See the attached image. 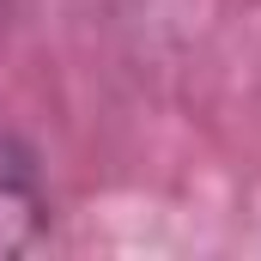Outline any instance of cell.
I'll use <instances>...</instances> for the list:
<instances>
[{
    "label": "cell",
    "mask_w": 261,
    "mask_h": 261,
    "mask_svg": "<svg viewBox=\"0 0 261 261\" xmlns=\"http://www.w3.org/2000/svg\"><path fill=\"white\" fill-rule=\"evenodd\" d=\"M49 231V189H43V164L24 140L0 134V261L37 249Z\"/></svg>",
    "instance_id": "1"
}]
</instances>
